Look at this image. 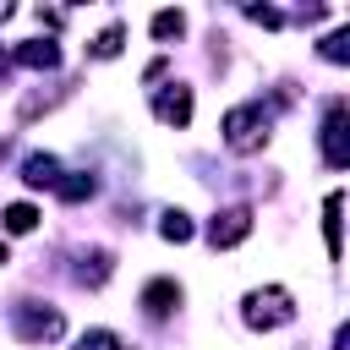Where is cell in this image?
<instances>
[{
  "label": "cell",
  "mask_w": 350,
  "mask_h": 350,
  "mask_svg": "<svg viewBox=\"0 0 350 350\" xmlns=\"http://www.w3.org/2000/svg\"><path fill=\"white\" fill-rule=\"evenodd\" d=\"M180 27H186L180 11H159V16H153V33H159V38H170V33H180Z\"/></svg>",
  "instance_id": "obj_12"
},
{
  "label": "cell",
  "mask_w": 350,
  "mask_h": 350,
  "mask_svg": "<svg viewBox=\"0 0 350 350\" xmlns=\"http://www.w3.org/2000/svg\"><path fill=\"white\" fill-rule=\"evenodd\" d=\"M159 230H164V241H191V219L186 213H164Z\"/></svg>",
  "instance_id": "obj_11"
},
{
  "label": "cell",
  "mask_w": 350,
  "mask_h": 350,
  "mask_svg": "<svg viewBox=\"0 0 350 350\" xmlns=\"http://www.w3.org/2000/svg\"><path fill=\"white\" fill-rule=\"evenodd\" d=\"M22 180H27V186H55V159H49V153H33V159L22 164Z\"/></svg>",
  "instance_id": "obj_7"
},
{
  "label": "cell",
  "mask_w": 350,
  "mask_h": 350,
  "mask_svg": "<svg viewBox=\"0 0 350 350\" xmlns=\"http://www.w3.org/2000/svg\"><path fill=\"white\" fill-rule=\"evenodd\" d=\"M88 191H93V175H77V180H60V197H66V202H82Z\"/></svg>",
  "instance_id": "obj_13"
},
{
  "label": "cell",
  "mask_w": 350,
  "mask_h": 350,
  "mask_svg": "<svg viewBox=\"0 0 350 350\" xmlns=\"http://www.w3.org/2000/svg\"><path fill=\"white\" fill-rule=\"evenodd\" d=\"M339 208H345V197L339 191H328V208H323V230H328V257H339Z\"/></svg>",
  "instance_id": "obj_8"
},
{
  "label": "cell",
  "mask_w": 350,
  "mask_h": 350,
  "mask_svg": "<svg viewBox=\"0 0 350 350\" xmlns=\"http://www.w3.org/2000/svg\"><path fill=\"white\" fill-rule=\"evenodd\" d=\"M159 120H170V126H186V120H191V93H186V88L164 93V98H159Z\"/></svg>",
  "instance_id": "obj_6"
},
{
  "label": "cell",
  "mask_w": 350,
  "mask_h": 350,
  "mask_svg": "<svg viewBox=\"0 0 350 350\" xmlns=\"http://www.w3.org/2000/svg\"><path fill=\"white\" fill-rule=\"evenodd\" d=\"M257 126H262V109H257V104L230 109V115H224V137H230V148H252V142H257Z\"/></svg>",
  "instance_id": "obj_2"
},
{
  "label": "cell",
  "mask_w": 350,
  "mask_h": 350,
  "mask_svg": "<svg viewBox=\"0 0 350 350\" xmlns=\"http://www.w3.org/2000/svg\"><path fill=\"white\" fill-rule=\"evenodd\" d=\"M246 230H252V213H246V208H230V213L213 219L208 241H213V246H235V241H246Z\"/></svg>",
  "instance_id": "obj_4"
},
{
  "label": "cell",
  "mask_w": 350,
  "mask_h": 350,
  "mask_svg": "<svg viewBox=\"0 0 350 350\" xmlns=\"http://www.w3.org/2000/svg\"><path fill=\"white\" fill-rule=\"evenodd\" d=\"M77 350H120V339H115V334H104V328H98V334H88V339H82V345H77Z\"/></svg>",
  "instance_id": "obj_15"
},
{
  "label": "cell",
  "mask_w": 350,
  "mask_h": 350,
  "mask_svg": "<svg viewBox=\"0 0 350 350\" xmlns=\"http://www.w3.org/2000/svg\"><path fill=\"white\" fill-rule=\"evenodd\" d=\"M323 159H328L334 170L350 164V148H345V104H334V115H328V126H323Z\"/></svg>",
  "instance_id": "obj_3"
},
{
  "label": "cell",
  "mask_w": 350,
  "mask_h": 350,
  "mask_svg": "<svg viewBox=\"0 0 350 350\" xmlns=\"http://www.w3.org/2000/svg\"><path fill=\"white\" fill-rule=\"evenodd\" d=\"M115 49H120V27H104V33L93 38V55H104V60H109Z\"/></svg>",
  "instance_id": "obj_14"
},
{
  "label": "cell",
  "mask_w": 350,
  "mask_h": 350,
  "mask_svg": "<svg viewBox=\"0 0 350 350\" xmlns=\"http://www.w3.org/2000/svg\"><path fill=\"white\" fill-rule=\"evenodd\" d=\"M246 323H252V328H273V323H290V295H284V290L252 295V301H246Z\"/></svg>",
  "instance_id": "obj_1"
},
{
  "label": "cell",
  "mask_w": 350,
  "mask_h": 350,
  "mask_svg": "<svg viewBox=\"0 0 350 350\" xmlns=\"http://www.w3.org/2000/svg\"><path fill=\"white\" fill-rule=\"evenodd\" d=\"M16 60H22V66H55V60H60V49H55V44H22V49H16Z\"/></svg>",
  "instance_id": "obj_10"
},
{
  "label": "cell",
  "mask_w": 350,
  "mask_h": 350,
  "mask_svg": "<svg viewBox=\"0 0 350 350\" xmlns=\"http://www.w3.org/2000/svg\"><path fill=\"white\" fill-rule=\"evenodd\" d=\"M33 224H38V208H27V202H11V208H5V230H11V235H27Z\"/></svg>",
  "instance_id": "obj_9"
},
{
  "label": "cell",
  "mask_w": 350,
  "mask_h": 350,
  "mask_svg": "<svg viewBox=\"0 0 350 350\" xmlns=\"http://www.w3.org/2000/svg\"><path fill=\"white\" fill-rule=\"evenodd\" d=\"M142 306H148L153 317H164L170 306H180V284H170V279H153V284L142 290Z\"/></svg>",
  "instance_id": "obj_5"
},
{
  "label": "cell",
  "mask_w": 350,
  "mask_h": 350,
  "mask_svg": "<svg viewBox=\"0 0 350 350\" xmlns=\"http://www.w3.org/2000/svg\"><path fill=\"white\" fill-rule=\"evenodd\" d=\"M323 55H328V60H345V33H339V38H328V44H323Z\"/></svg>",
  "instance_id": "obj_16"
},
{
  "label": "cell",
  "mask_w": 350,
  "mask_h": 350,
  "mask_svg": "<svg viewBox=\"0 0 350 350\" xmlns=\"http://www.w3.org/2000/svg\"><path fill=\"white\" fill-rule=\"evenodd\" d=\"M5 257H11V252H5V241H0V262H5Z\"/></svg>",
  "instance_id": "obj_17"
}]
</instances>
